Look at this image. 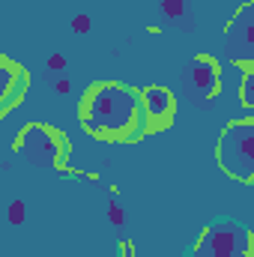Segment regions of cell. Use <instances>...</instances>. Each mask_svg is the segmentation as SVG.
<instances>
[{"instance_id":"1","label":"cell","mask_w":254,"mask_h":257,"mask_svg":"<svg viewBox=\"0 0 254 257\" xmlns=\"http://www.w3.org/2000/svg\"><path fill=\"white\" fill-rule=\"evenodd\" d=\"M81 123L102 141H135L147 132L144 96L126 84H99L81 102Z\"/></svg>"},{"instance_id":"2","label":"cell","mask_w":254,"mask_h":257,"mask_svg":"<svg viewBox=\"0 0 254 257\" xmlns=\"http://www.w3.org/2000/svg\"><path fill=\"white\" fill-rule=\"evenodd\" d=\"M218 168L239 183L254 186V120H230L215 147Z\"/></svg>"},{"instance_id":"3","label":"cell","mask_w":254,"mask_h":257,"mask_svg":"<svg viewBox=\"0 0 254 257\" xmlns=\"http://www.w3.org/2000/svg\"><path fill=\"white\" fill-rule=\"evenodd\" d=\"M254 236L236 218H215L197 236L191 257H251Z\"/></svg>"},{"instance_id":"4","label":"cell","mask_w":254,"mask_h":257,"mask_svg":"<svg viewBox=\"0 0 254 257\" xmlns=\"http://www.w3.org/2000/svg\"><path fill=\"white\" fill-rule=\"evenodd\" d=\"M224 48L236 63L254 66V0H248L224 30Z\"/></svg>"},{"instance_id":"5","label":"cell","mask_w":254,"mask_h":257,"mask_svg":"<svg viewBox=\"0 0 254 257\" xmlns=\"http://www.w3.org/2000/svg\"><path fill=\"white\" fill-rule=\"evenodd\" d=\"M144 96V114H147V132H162L174 123L177 117V99L165 87H147L141 90Z\"/></svg>"},{"instance_id":"6","label":"cell","mask_w":254,"mask_h":257,"mask_svg":"<svg viewBox=\"0 0 254 257\" xmlns=\"http://www.w3.org/2000/svg\"><path fill=\"white\" fill-rule=\"evenodd\" d=\"M18 150H21L33 165H42V168H51V165L57 162V156H60V147H57L54 135L42 126L30 128V132L18 141Z\"/></svg>"},{"instance_id":"7","label":"cell","mask_w":254,"mask_h":257,"mask_svg":"<svg viewBox=\"0 0 254 257\" xmlns=\"http://www.w3.org/2000/svg\"><path fill=\"white\" fill-rule=\"evenodd\" d=\"M191 84H194L197 93L209 96V93L218 87V63L209 60L206 54H200V57L191 63Z\"/></svg>"},{"instance_id":"8","label":"cell","mask_w":254,"mask_h":257,"mask_svg":"<svg viewBox=\"0 0 254 257\" xmlns=\"http://www.w3.org/2000/svg\"><path fill=\"white\" fill-rule=\"evenodd\" d=\"M239 99H242V105L254 111V66H248L245 72H242V81H239Z\"/></svg>"},{"instance_id":"9","label":"cell","mask_w":254,"mask_h":257,"mask_svg":"<svg viewBox=\"0 0 254 257\" xmlns=\"http://www.w3.org/2000/svg\"><path fill=\"white\" fill-rule=\"evenodd\" d=\"M183 9H186V0H162V12L168 18H180Z\"/></svg>"}]
</instances>
